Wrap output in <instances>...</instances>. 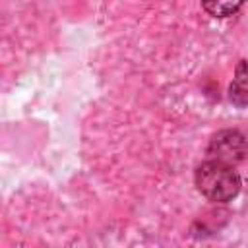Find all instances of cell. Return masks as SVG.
<instances>
[{
	"label": "cell",
	"instance_id": "cell-1",
	"mask_svg": "<svg viewBox=\"0 0 248 248\" xmlns=\"http://www.w3.org/2000/svg\"><path fill=\"white\" fill-rule=\"evenodd\" d=\"M196 186L203 198L215 203H225L240 192V176L232 165L221 161H205L196 169Z\"/></svg>",
	"mask_w": 248,
	"mask_h": 248
},
{
	"label": "cell",
	"instance_id": "cell-2",
	"mask_svg": "<svg viewBox=\"0 0 248 248\" xmlns=\"http://www.w3.org/2000/svg\"><path fill=\"white\" fill-rule=\"evenodd\" d=\"M207 155L213 161L234 167L236 163H242L248 155V138L240 130H221L211 138Z\"/></svg>",
	"mask_w": 248,
	"mask_h": 248
},
{
	"label": "cell",
	"instance_id": "cell-3",
	"mask_svg": "<svg viewBox=\"0 0 248 248\" xmlns=\"http://www.w3.org/2000/svg\"><path fill=\"white\" fill-rule=\"evenodd\" d=\"M229 99L236 107H248V62L240 60L229 85Z\"/></svg>",
	"mask_w": 248,
	"mask_h": 248
},
{
	"label": "cell",
	"instance_id": "cell-4",
	"mask_svg": "<svg viewBox=\"0 0 248 248\" xmlns=\"http://www.w3.org/2000/svg\"><path fill=\"white\" fill-rule=\"evenodd\" d=\"M246 0H202L203 10L213 17H229L236 14Z\"/></svg>",
	"mask_w": 248,
	"mask_h": 248
}]
</instances>
